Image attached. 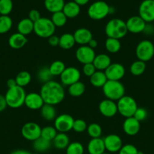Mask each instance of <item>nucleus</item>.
<instances>
[{
    "label": "nucleus",
    "instance_id": "nucleus-1",
    "mask_svg": "<svg viewBox=\"0 0 154 154\" xmlns=\"http://www.w3.org/2000/svg\"><path fill=\"white\" fill-rule=\"evenodd\" d=\"M39 93L45 104L54 106L63 102L65 98L63 86L60 83L52 80L42 84Z\"/></svg>",
    "mask_w": 154,
    "mask_h": 154
},
{
    "label": "nucleus",
    "instance_id": "nucleus-2",
    "mask_svg": "<svg viewBox=\"0 0 154 154\" xmlns=\"http://www.w3.org/2000/svg\"><path fill=\"white\" fill-rule=\"evenodd\" d=\"M104 31L107 38H112L119 40L125 37L128 33L126 23L125 21L119 18H113L109 20L106 24Z\"/></svg>",
    "mask_w": 154,
    "mask_h": 154
},
{
    "label": "nucleus",
    "instance_id": "nucleus-3",
    "mask_svg": "<svg viewBox=\"0 0 154 154\" xmlns=\"http://www.w3.org/2000/svg\"><path fill=\"white\" fill-rule=\"evenodd\" d=\"M102 89L103 93L105 96L106 99L114 102H117L125 96V88L123 84L119 81L108 80Z\"/></svg>",
    "mask_w": 154,
    "mask_h": 154
},
{
    "label": "nucleus",
    "instance_id": "nucleus-4",
    "mask_svg": "<svg viewBox=\"0 0 154 154\" xmlns=\"http://www.w3.org/2000/svg\"><path fill=\"white\" fill-rule=\"evenodd\" d=\"M26 96L27 93L24 89L19 86H16L12 88H9L5 95V97L8 106L15 109L21 108L24 105Z\"/></svg>",
    "mask_w": 154,
    "mask_h": 154
},
{
    "label": "nucleus",
    "instance_id": "nucleus-5",
    "mask_svg": "<svg viewBox=\"0 0 154 154\" xmlns=\"http://www.w3.org/2000/svg\"><path fill=\"white\" fill-rule=\"evenodd\" d=\"M55 29V26L49 18L41 17L39 20L34 23L33 32L38 37L42 38H48L54 35Z\"/></svg>",
    "mask_w": 154,
    "mask_h": 154
},
{
    "label": "nucleus",
    "instance_id": "nucleus-6",
    "mask_svg": "<svg viewBox=\"0 0 154 154\" xmlns=\"http://www.w3.org/2000/svg\"><path fill=\"white\" fill-rule=\"evenodd\" d=\"M118 113L125 118L134 116L136 110L138 108L135 99L130 96H124L116 102Z\"/></svg>",
    "mask_w": 154,
    "mask_h": 154
},
{
    "label": "nucleus",
    "instance_id": "nucleus-7",
    "mask_svg": "<svg viewBox=\"0 0 154 154\" xmlns=\"http://www.w3.org/2000/svg\"><path fill=\"white\" fill-rule=\"evenodd\" d=\"M110 6L104 1H96L88 8V15L94 20H101L110 14Z\"/></svg>",
    "mask_w": 154,
    "mask_h": 154
},
{
    "label": "nucleus",
    "instance_id": "nucleus-8",
    "mask_svg": "<svg viewBox=\"0 0 154 154\" xmlns=\"http://www.w3.org/2000/svg\"><path fill=\"white\" fill-rule=\"evenodd\" d=\"M137 60L144 63L152 60L154 57V45L149 40H142L137 44L135 49Z\"/></svg>",
    "mask_w": 154,
    "mask_h": 154
},
{
    "label": "nucleus",
    "instance_id": "nucleus-9",
    "mask_svg": "<svg viewBox=\"0 0 154 154\" xmlns=\"http://www.w3.org/2000/svg\"><path fill=\"white\" fill-rule=\"evenodd\" d=\"M81 78V72L77 68L71 66L66 67L63 73L60 75V84L63 86L69 87L72 84L79 81Z\"/></svg>",
    "mask_w": 154,
    "mask_h": 154
},
{
    "label": "nucleus",
    "instance_id": "nucleus-10",
    "mask_svg": "<svg viewBox=\"0 0 154 154\" xmlns=\"http://www.w3.org/2000/svg\"><path fill=\"white\" fill-rule=\"evenodd\" d=\"M42 128L38 123L34 122H28L23 126L21 129V135L27 141H34L41 137Z\"/></svg>",
    "mask_w": 154,
    "mask_h": 154
},
{
    "label": "nucleus",
    "instance_id": "nucleus-11",
    "mask_svg": "<svg viewBox=\"0 0 154 154\" xmlns=\"http://www.w3.org/2000/svg\"><path fill=\"white\" fill-rule=\"evenodd\" d=\"M74 119L70 114H62L57 116L54 122L56 130L59 132L66 133L72 129Z\"/></svg>",
    "mask_w": 154,
    "mask_h": 154
},
{
    "label": "nucleus",
    "instance_id": "nucleus-12",
    "mask_svg": "<svg viewBox=\"0 0 154 154\" xmlns=\"http://www.w3.org/2000/svg\"><path fill=\"white\" fill-rule=\"evenodd\" d=\"M139 16L146 23H150L154 21V1L143 0L140 4L138 9Z\"/></svg>",
    "mask_w": 154,
    "mask_h": 154
},
{
    "label": "nucleus",
    "instance_id": "nucleus-13",
    "mask_svg": "<svg viewBox=\"0 0 154 154\" xmlns=\"http://www.w3.org/2000/svg\"><path fill=\"white\" fill-rule=\"evenodd\" d=\"M95 50L88 45H82L77 48L75 51V58L82 65L92 63L95 58Z\"/></svg>",
    "mask_w": 154,
    "mask_h": 154
},
{
    "label": "nucleus",
    "instance_id": "nucleus-14",
    "mask_svg": "<svg viewBox=\"0 0 154 154\" xmlns=\"http://www.w3.org/2000/svg\"><path fill=\"white\" fill-rule=\"evenodd\" d=\"M107 80L110 81H119L125 76V69L122 64L118 63H111L110 66L104 71Z\"/></svg>",
    "mask_w": 154,
    "mask_h": 154
},
{
    "label": "nucleus",
    "instance_id": "nucleus-15",
    "mask_svg": "<svg viewBox=\"0 0 154 154\" xmlns=\"http://www.w3.org/2000/svg\"><path fill=\"white\" fill-rule=\"evenodd\" d=\"M104 142L106 150H107L110 153H117L123 146L122 138L116 134L107 135L104 138Z\"/></svg>",
    "mask_w": 154,
    "mask_h": 154
},
{
    "label": "nucleus",
    "instance_id": "nucleus-16",
    "mask_svg": "<svg viewBox=\"0 0 154 154\" xmlns=\"http://www.w3.org/2000/svg\"><path fill=\"white\" fill-rule=\"evenodd\" d=\"M125 23L128 32L133 34H138L143 32L146 23L139 15H135L128 18Z\"/></svg>",
    "mask_w": 154,
    "mask_h": 154
},
{
    "label": "nucleus",
    "instance_id": "nucleus-17",
    "mask_svg": "<svg viewBox=\"0 0 154 154\" xmlns=\"http://www.w3.org/2000/svg\"><path fill=\"white\" fill-rule=\"evenodd\" d=\"M100 113L104 116L105 117H113L116 115L118 113L117 104L114 101L110 100V99H104L101 101L98 106Z\"/></svg>",
    "mask_w": 154,
    "mask_h": 154
},
{
    "label": "nucleus",
    "instance_id": "nucleus-18",
    "mask_svg": "<svg viewBox=\"0 0 154 154\" xmlns=\"http://www.w3.org/2000/svg\"><path fill=\"white\" fill-rule=\"evenodd\" d=\"M44 104L45 102H44L40 93H30L26 96L24 105L29 109L33 110V111L40 110Z\"/></svg>",
    "mask_w": 154,
    "mask_h": 154
},
{
    "label": "nucleus",
    "instance_id": "nucleus-19",
    "mask_svg": "<svg viewBox=\"0 0 154 154\" xmlns=\"http://www.w3.org/2000/svg\"><path fill=\"white\" fill-rule=\"evenodd\" d=\"M124 132L129 136H134L139 132L140 129V123L134 117L125 118L122 124Z\"/></svg>",
    "mask_w": 154,
    "mask_h": 154
},
{
    "label": "nucleus",
    "instance_id": "nucleus-20",
    "mask_svg": "<svg viewBox=\"0 0 154 154\" xmlns=\"http://www.w3.org/2000/svg\"><path fill=\"white\" fill-rule=\"evenodd\" d=\"M75 44L81 45H88L91 40L93 38V35L91 32L87 28L77 29L73 33Z\"/></svg>",
    "mask_w": 154,
    "mask_h": 154
},
{
    "label": "nucleus",
    "instance_id": "nucleus-21",
    "mask_svg": "<svg viewBox=\"0 0 154 154\" xmlns=\"http://www.w3.org/2000/svg\"><path fill=\"white\" fill-rule=\"evenodd\" d=\"M87 150L89 154H103L105 153V145L104 139L101 138H91L87 145Z\"/></svg>",
    "mask_w": 154,
    "mask_h": 154
},
{
    "label": "nucleus",
    "instance_id": "nucleus-22",
    "mask_svg": "<svg viewBox=\"0 0 154 154\" xmlns=\"http://www.w3.org/2000/svg\"><path fill=\"white\" fill-rule=\"evenodd\" d=\"M28 39L27 36L21 34L19 32H16L12 34L8 38V45L10 48L14 50H19L24 48L27 45Z\"/></svg>",
    "mask_w": 154,
    "mask_h": 154
},
{
    "label": "nucleus",
    "instance_id": "nucleus-23",
    "mask_svg": "<svg viewBox=\"0 0 154 154\" xmlns=\"http://www.w3.org/2000/svg\"><path fill=\"white\" fill-rule=\"evenodd\" d=\"M92 63L97 71L104 72L112 63L110 56L106 54H100L95 56V58Z\"/></svg>",
    "mask_w": 154,
    "mask_h": 154
},
{
    "label": "nucleus",
    "instance_id": "nucleus-24",
    "mask_svg": "<svg viewBox=\"0 0 154 154\" xmlns=\"http://www.w3.org/2000/svg\"><path fill=\"white\" fill-rule=\"evenodd\" d=\"M80 11H81L80 5H79L74 1H70L65 3L62 11L66 15V17L72 19L76 17L79 14Z\"/></svg>",
    "mask_w": 154,
    "mask_h": 154
},
{
    "label": "nucleus",
    "instance_id": "nucleus-25",
    "mask_svg": "<svg viewBox=\"0 0 154 154\" xmlns=\"http://www.w3.org/2000/svg\"><path fill=\"white\" fill-rule=\"evenodd\" d=\"M18 32L27 36L33 32L34 29V23L28 17L21 20L18 23Z\"/></svg>",
    "mask_w": 154,
    "mask_h": 154
},
{
    "label": "nucleus",
    "instance_id": "nucleus-26",
    "mask_svg": "<svg viewBox=\"0 0 154 154\" xmlns=\"http://www.w3.org/2000/svg\"><path fill=\"white\" fill-rule=\"evenodd\" d=\"M53 145L57 150H64L69 144V136L66 133L57 132V135L52 141Z\"/></svg>",
    "mask_w": 154,
    "mask_h": 154
},
{
    "label": "nucleus",
    "instance_id": "nucleus-27",
    "mask_svg": "<svg viewBox=\"0 0 154 154\" xmlns=\"http://www.w3.org/2000/svg\"><path fill=\"white\" fill-rule=\"evenodd\" d=\"M89 78H90L91 84L93 87H98V88L104 87V84L108 81L105 72L102 71H96Z\"/></svg>",
    "mask_w": 154,
    "mask_h": 154
},
{
    "label": "nucleus",
    "instance_id": "nucleus-28",
    "mask_svg": "<svg viewBox=\"0 0 154 154\" xmlns=\"http://www.w3.org/2000/svg\"><path fill=\"white\" fill-rule=\"evenodd\" d=\"M75 45L73 34L66 32L61 35L59 40V47L63 50H69Z\"/></svg>",
    "mask_w": 154,
    "mask_h": 154
},
{
    "label": "nucleus",
    "instance_id": "nucleus-29",
    "mask_svg": "<svg viewBox=\"0 0 154 154\" xmlns=\"http://www.w3.org/2000/svg\"><path fill=\"white\" fill-rule=\"evenodd\" d=\"M40 114L42 118L46 121H52L57 117V111L54 106L48 104H44L40 109Z\"/></svg>",
    "mask_w": 154,
    "mask_h": 154
},
{
    "label": "nucleus",
    "instance_id": "nucleus-30",
    "mask_svg": "<svg viewBox=\"0 0 154 154\" xmlns=\"http://www.w3.org/2000/svg\"><path fill=\"white\" fill-rule=\"evenodd\" d=\"M65 5L64 0H44V5L51 13L61 11Z\"/></svg>",
    "mask_w": 154,
    "mask_h": 154
},
{
    "label": "nucleus",
    "instance_id": "nucleus-31",
    "mask_svg": "<svg viewBox=\"0 0 154 154\" xmlns=\"http://www.w3.org/2000/svg\"><path fill=\"white\" fill-rule=\"evenodd\" d=\"M51 141H48V140L45 139V138H37L36 140H35L34 141H33V148L35 151H36V153H44V152H46L47 150H48L51 147Z\"/></svg>",
    "mask_w": 154,
    "mask_h": 154
},
{
    "label": "nucleus",
    "instance_id": "nucleus-32",
    "mask_svg": "<svg viewBox=\"0 0 154 154\" xmlns=\"http://www.w3.org/2000/svg\"><path fill=\"white\" fill-rule=\"evenodd\" d=\"M85 91V85L81 81L75 83L68 87V93L72 97H79Z\"/></svg>",
    "mask_w": 154,
    "mask_h": 154
},
{
    "label": "nucleus",
    "instance_id": "nucleus-33",
    "mask_svg": "<svg viewBox=\"0 0 154 154\" xmlns=\"http://www.w3.org/2000/svg\"><path fill=\"white\" fill-rule=\"evenodd\" d=\"M105 49L110 54H116L121 49V43L119 39L107 38L105 41Z\"/></svg>",
    "mask_w": 154,
    "mask_h": 154
},
{
    "label": "nucleus",
    "instance_id": "nucleus-34",
    "mask_svg": "<svg viewBox=\"0 0 154 154\" xmlns=\"http://www.w3.org/2000/svg\"><path fill=\"white\" fill-rule=\"evenodd\" d=\"M146 68V63L137 60L131 63L129 70L131 75H133L134 76H140L144 73Z\"/></svg>",
    "mask_w": 154,
    "mask_h": 154
},
{
    "label": "nucleus",
    "instance_id": "nucleus-35",
    "mask_svg": "<svg viewBox=\"0 0 154 154\" xmlns=\"http://www.w3.org/2000/svg\"><path fill=\"white\" fill-rule=\"evenodd\" d=\"M52 76H60L66 69V65L61 60H55L48 67Z\"/></svg>",
    "mask_w": 154,
    "mask_h": 154
},
{
    "label": "nucleus",
    "instance_id": "nucleus-36",
    "mask_svg": "<svg viewBox=\"0 0 154 154\" xmlns=\"http://www.w3.org/2000/svg\"><path fill=\"white\" fill-rule=\"evenodd\" d=\"M32 79V77L30 73H29L27 71H22L20 72L17 75L16 78H15V81H16L17 85L19 87H23L28 85L30 83Z\"/></svg>",
    "mask_w": 154,
    "mask_h": 154
},
{
    "label": "nucleus",
    "instance_id": "nucleus-37",
    "mask_svg": "<svg viewBox=\"0 0 154 154\" xmlns=\"http://www.w3.org/2000/svg\"><path fill=\"white\" fill-rule=\"evenodd\" d=\"M12 25L13 21L8 15H0V34H5L10 31Z\"/></svg>",
    "mask_w": 154,
    "mask_h": 154
},
{
    "label": "nucleus",
    "instance_id": "nucleus-38",
    "mask_svg": "<svg viewBox=\"0 0 154 154\" xmlns=\"http://www.w3.org/2000/svg\"><path fill=\"white\" fill-rule=\"evenodd\" d=\"M67 19L68 18L66 17V15L63 14L62 11L52 14L51 18V21L54 23V25L55 26V27H62L65 26V24L66 23V21H67Z\"/></svg>",
    "mask_w": 154,
    "mask_h": 154
},
{
    "label": "nucleus",
    "instance_id": "nucleus-39",
    "mask_svg": "<svg viewBox=\"0 0 154 154\" xmlns=\"http://www.w3.org/2000/svg\"><path fill=\"white\" fill-rule=\"evenodd\" d=\"M87 133L91 138H101L102 135V128L98 123H91L87 127Z\"/></svg>",
    "mask_w": 154,
    "mask_h": 154
},
{
    "label": "nucleus",
    "instance_id": "nucleus-40",
    "mask_svg": "<svg viewBox=\"0 0 154 154\" xmlns=\"http://www.w3.org/2000/svg\"><path fill=\"white\" fill-rule=\"evenodd\" d=\"M57 134V131L54 128V126H45L42 128V132H41V137L45 139L48 140L49 141H52L54 138Z\"/></svg>",
    "mask_w": 154,
    "mask_h": 154
},
{
    "label": "nucleus",
    "instance_id": "nucleus-41",
    "mask_svg": "<svg viewBox=\"0 0 154 154\" xmlns=\"http://www.w3.org/2000/svg\"><path fill=\"white\" fill-rule=\"evenodd\" d=\"M85 149L82 144L78 141L69 143L66 148V154H84Z\"/></svg>",
    "mask_w": 154,
    "mask_h": 154
},
{
    "label": "nucleus",
    "instance_id": "nucleus-42",
    "mask_svg": "<svg viewBox=\"0 0 154 154\" xmlns=\"http://www.w3.org/2000/svg\"><path fill=\"white\" fill-rule=\"evenodd\" d=\"M52 75L50 72L48 67H42L37 72V79L39 82L42 83V84H45V83L48 82V81H51V78H52Z\"/></svg>",
    "mask_w": 154,
    "mask_h": 154
},
{
    "label": "nucleus",
    "instance_id": "nucleus-43",
    "mask_svg": "<svg viewBox=\"0 0 154 154\" xmlns=\"http://www.w3.org/2000/svg\"><path fill=\"white\" fill-rule=\"evenodd\" d=\"M13 9L12 0H0V15H8Z\"/></svg>",
    "mask_w": 154,
    "mask_h": 154
},
{
    "label": "nucleus",
    "instance_id": "nucleus-44",
    "mask_svg": "<svg viewBox=\"0 0 154 154\" xmlns=\"http://www.w3.org/2000/svg\"><path fill=\"white\" fill-rule=\"evenodd\" d=\"M88 125L85 120L82 119H77L74 120L73 125H72V130L77 133H82L87 130Z\"/></svg>",
    "mask_w": 154,
    "mask_h": 154
},
{
    "label": "nucleus",
    "instance_id": "nucleus-45",
    "mask_svg": "<svg viewBox=\"0 0 154 154\" xmlns=\"http://www.w3.org/2000/svg\"><path fill=\"white\" fill-rule=\"evenodd\" d=\"M138 150L134 145L131 144H125L119 151V154H137Z\"/></svg>",
    "mask_w": 154,
    "mask_h": 154
},
{
    "label": "nucleus",
    "instance_id": "nucleus-46",
    "mask_svg": "<svg viewBox=\"0 0 154 154\" xmlns=\"http://www.w3.org/2000/svg\"><path fill=\"white\" fill-rule=\"evenodd\" d=\"M133 117L139 122L143 121L147 117V111L143 108H137Z\"/></svg>",
    "mask_w": 154,
    "mask_h": 154
},
{
    "label": "nucleus",
    "instance_id": "nucleus-47",
    "mask_svg": "<svg viewBox=\"0 0 154 154\" xmlns=\"http://www.w3.org/2000/svg\"><path fill=\"white\" fill-rule=\"evenodd\" d=\"M96 69H95V66L93 63H88V64L83 65L82 67V72L85 76L90 78L95 72H96Z\"/></svg>",
    "mask_w": 154,
    "mask_h": 154
},
{
    "label": "nucleus",
    "instance_id": "nucleus-48",
    "mask_svg": "<svg viewBox=\"0 0 154 154\" xmlns=\"http://www.w3.org/2000/svg\"><path fill=\"white\" fill-rule=\"evenodd\" d=\"M41 17H41L40 13H39V11L36 10V9H32V10H30V12H29L28 18L30 20L33 21V23L39 20Z\"/></svg>",
    "mask_w": 154,
    "mask_h": 154
},
{
    "label": "nucleus",
    "instance_id": "nucleus-49",
    "mask_svg": "<svg viewBox=\"0 0 154 154\" xmlns=\"http://www.w3.org/2000/svg\"><path fill=\"white\" fill-rule=\"evenodd\" d=\"M59 40H60V37H58L57 35H51V37H49L48 38V44L51 47L59 46Z\"/></svg>",
    "mask_w": 154,
    "mask_h": 154
},
{
    "label": "nucleus",
    "instance_id": "nucleus-50",
    "mask_svg": "<svg viewBox=\"0 0 154 154\" xmlns=\"http://www.w3.org/2000/svg\"><path fill=\"white\" fill-rule=\"evenodd\" d=\"M143 33H144L146 35L149 36L152 35L154 34V28L153 25L150 23H146V26L144 27V29H143Z\"/></svg>",
    "mask_w": 154,
    "mask_h": 154
},
{
    "label": "nucleus",
    "instance_id": "nucleus-51",
    "mask_svg": "<svg viewBox=\"0 0 154 154\" xmlns=\"http://www.w3.org/2000/svg\"><path fill=\"white\" fill-rule=\"evenodd\" d=\"M8 107L7 102H6V99L5 96L0 94V112L5 110V108Z\"/></svg>",
    "mask_w": 154,
    "mask_h": 154
},
{
    "label": "nucleus",
    "instance_id": "nucleus-52",
    "mask_svg": "<svg viewBox=\"0 0 154 154\" xmlns=\"http://www.w3.org/2000/svg\"><path fill=\"white\" fill-rule=\"evenodd\" d=\"M88 46L90 47L91 48H92V49L95 50V48H98V41L95 40V39H94V38H92L90 42H89V43L88 44Z\"/></svg>",
    "mask_w": 154,
    "mask_h": 154
},
{
    "label": "nucleus",
    "instance_id": "nucleus-53",
    "mask_svg": "<svg viewBox=\"0 0 154 154\" xmlns=\"http://www.w3.org/2000/svg\"><path fill=\"white\" fill-rule=\"evenodd\" d=\"M7 86H8V89L12 88V87H16V86H18L17 85L16 81H15V78L14 79H13V78H10V79L8 80Z\"/></svg>",
    "mask_w": 154,
    "mask_h": 154
},
{
    "label": "nucleus",
    "instance_id": "nucleus-54",
    "mask_svg": "<svg viewBox=\"0 0 154 154\" xmlns=\"http://www.w3.org/2000/svg\"><path fill=\"white\" fill-rule=\"evenodd\" d=\"M10 154H32L27 150H22V149H18L12 151Z\"/></svg>",
    "mask_w": 154,
    "mask_h": 154
},
{
    "label": "nucleus",
    "instance_id": "nucleus-55",
    "mask_svg": "<svg viewBox=\"0 0 154 154\" xmlns=\"http://www.w3.org/2000/svg\"><path fill=\"white\" fill-rule=\"evenodd\" d=\"M73 1L75 2V3H77L79 5L82 6V5H87L88 3L89 2L90 0H73Z\"/></svg>",
    "mask_w": 154,
    "mask_h": 154
},
{
    "label": "nucleus",
    "instance_id": "nucleus-56",
    "mask_svg": "<svg viewBox=\"0 0 154 154\" xmlns=\"http://www.w3.org/2000/svg\"><path fill=\"white\" fill-rule=\"evenodd\" d=\"M137 154H143V153L142 151H139V150H138V153H137Z\"/></svg>",
    "mask_w": 154,
    "mask_h": 154
},
{
    "label": "nucleus",
    "instance_id": "nucleus-57",
    "mask_svg": "<svg viewBox=\"0 0 154 154\" xmlns=\"http://www.w3.org/2000/svg\"><path fill=\"white\" fill-rule=\"evenodd\" d=\"M103 154H112V153H103Z\"/></svg>",
    "mask_w": 154,
    "mask_h": 154
},
{
    "label": "nucleus",
    "instance_id": "nucleus-58",
    "mask_svg": "<svg viewBox=\"0 0 154 154\" xmlns=\"http://www.w3.org/2000/svg\"><path fill=\"white\" fill-rule=\"evenodd\" d=\"M33 154H41V153H33Z\"/></svg>",
    "mask_w": 154,
    "mask_h": 154
},
{
    "label": "nucleus",
    "instance_id": "nucleus-59",
    "mask_svg": "<svg viewBox=\"0 0 154 154\" xmlns=\"http://www.w3.org/2000/svg\"><path fill=\"white\" fill-rule=\"evenodd\" d=\"M153 28H154V25H153ZM154 35V34H153Z\"/></svg>",
    "mask_w": 154,
    "mask_h": 154
},
{
    "label": "nucleus",
    "instance_id": "nucleus-60",
    "mask_svg": "<svg viewBox=\"0 0 154 154\" xmlns=\"http://www.w3.org/2000/svg\"><path fill=\"white\" fill-rule=\"evenodd\" d=\"M153 1H154V0H153Z\"/></svg>",
    "mask_w": 154,
    "mask_h": 154
}]
</instances>
